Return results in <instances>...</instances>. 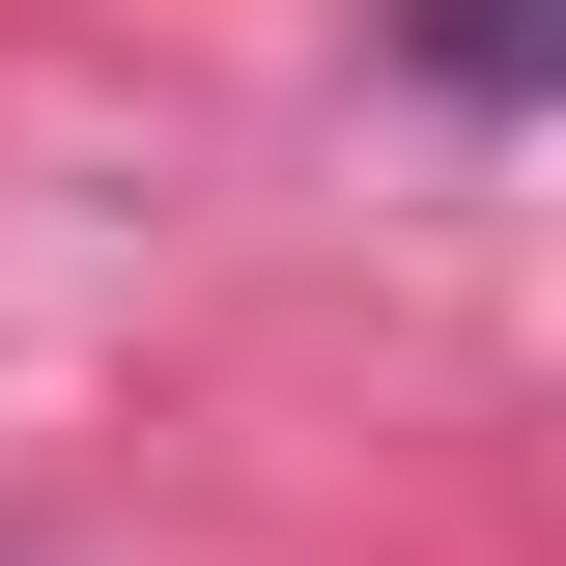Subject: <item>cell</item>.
<instances>
[{"mask_svg":"<svg viewBox=\"0 0 566 566\" xmlns=\"http://www.w3.org/2000/svg\"><path fill=\"white\" fill-rule=\"evenodd\" d=\"M397 57L453 114H566V0H397Z\"/></svg>","mask_w":566,"mask_h":566,"instance_id":"1","label":"cell"}]
</instances>
